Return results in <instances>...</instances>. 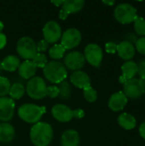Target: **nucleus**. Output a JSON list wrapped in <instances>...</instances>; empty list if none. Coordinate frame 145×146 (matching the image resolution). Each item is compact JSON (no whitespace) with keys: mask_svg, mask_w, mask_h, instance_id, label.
<instances>
[{"mask_svg":"<svg viewBox=\"0 0 145 146\" xmlns=\"http://www.w3.org/2000/svg\"><path fill=\"white\" fill-rule=\"evenodd\" d=\"M53 128L47 122L39 121L34 124L30 131V139L35 146H48L53 139Z\"/></svg>","mask_w":145,"mask_h":146,"instance_id":"obj_1","label":"nucleus"},{"mask_svg":"<svg viewBox=\"0 0 145 146\" xmlns=\"http://www.w3.org/2000/svg\"><path fill=\"white\" fill-rule=\"evenodd\" d=\"M45 79L53 84H60L68 76V69L62 62L50 61L43 68Z\"/></svg>","mask_w":145,"mask_h":146,"instance_id":"obj_2","label":"nucleus"},{"mask_svg":"<svg viewBox=\"0 0 145 146\" xmlns=\"http://www.w3.org/2000/svg\"><path fill=\"white\" fill-rule=\"evenodd\" d=\"M19 117L29 124L39 122L43 115L45 113V107H41L33 104H24L18 109Z\"/></svg>","mask_w":145,"mask_h":146,"instance_id":"obj_3","label":"nucleus"},{"mask_svg":"<svg viewBox=\"0 0 145 146\" xmlns=\"http://www.w3.org/2000/svg\"><path fill=\"white\" fill-rule=\"evenodd\" d=\"M47 85L44 80L40 76H34L28 80L26 86L27 95L33 99L39 100L46 97Z\"/></svg>","mask_w":145,"mask_h":146,"instance_id":"obj_4","label":"nucleus"},{"mask_svg":"<svg viewBox=\"0 0 145 146\" xmlns=\"http://www.w3.org/2000/svg\"><path fill=\"white\" fill-rule=\"evenodd\" d=\"M115 20L121 24H129L138 17L137 9L132 4L122 3L118 4L114 10Z\"/></svg>","mask_w":145,"mask_h":146,"instance_id":"obj_5","label":"nucleus"},{"mask_svg":"<svg viewBox=\"0 0 145 146\" xmlns=\"http://www.w3.org/2000/svg\"><path fill=\"white\" fill-rule=\"evenodd\" d=\"M16 51L21 58L25 60H32L38 53L36 42L31 37H21L16 43Z\"/></svg>","mask_w":145,"mask_h":146,"instance_id":"obj_6","label":"nucleus"},{"mask_svg":"<svg viewBox=\"0 0 145 146\" xmlns=\"http://www.w3.org/2000/svg\"><path fill=\"white\" fill-rule=\"evenodd\" d=\"M123 92L126 98L138 99L145 93V86L140 79L133 78L123 84Z\"/></svg>","mask_w":145,"mask_h":146,"instance_id":"obj_7","label":"nucleus"},{"mask_svg":"<svg viewBox=\"0 0 145 146\" xmlns=\"http://www.w3.org/2000/svg\"><path fill=\"white\" fill-rule=\"evenodd\" d=\"M82 39L80 31L75 27H70L65 30L61 37V44L67 50H72L77 47Z\"/></svg>","mask_w":145,"mask_h":146,"instance_id":"obj_8","label":"nucleus"},{"mask_svg":"<svg viewBox=\"0 0 145 146\" xmlns=\"http://www.w3.org/2000/svg\"><path fill=\"white\" fill-rule=\"evenodd\" d=\"M84 56L85 62H87L95 68H98L102 63L103 58V52L102 48L98 44L91 43L85 46L84 50Z\"/></svg>","mask_w":145,"mask_h":146,"instance_id":"obj_9","label":"nucleus"},{"mask_svg":"<svg viewBox=\"0 0 145 146\" xmlns=\"http://www.w3.org/2000/svg\"><path fill=\"white\" fill-rule=\"evenodd\" d=\"M62 32L60 24L56 21H47L43 27L44 39L48 44H55L61 39Z\"/></svg>","mask_w":145,"mask_h":146,"instance_id":"obj_10","label":"nucleus"},{"mask_svg":"<svg viewBox=\"0 0 145 146\" xmlns=\"http://www.w3.org/2000/svg\"><path fill=\"white\" fill-rule=\"evenodd\" d=\"M63 64L67 69L77 71L80 70L85 63L84 54L80 51H71L64 56Z\"/></svg>","mask_w":145,"mask_h":146,"instance_id":"obj_11","label":"nucleus"},{"mask_svg":"<svg viewBox=\"0 0 145 146\" xmlns=\"http://www.w3.org/2000/svg\"><path fill=\"white\" fill-rule=\"evenodd\" d=\"M85 5L84 0H67L63 2L62 9L59 12V18L62 21L66 20L70 14L80 11Z\"/></svg>","mask_w":145,"mask_h":146,"instance_id":"obj_12","label":"nucleus"},{"mask_svg":"<svg viewBox=\"0 0 145 146\" xmlns=\"http://www.w3.org/2000/svg\"><path fill=\"white\" fill-rule=\"evenodd\" d=\"M15 107V102L10 98H0V121L3 122L9 121L14 116Z\"/></svg>","mask_w":145,"mask_h":146,"instance_id":"obj_13","label":"nucleus"},{"mask_svg":"<svg viewBox=\"0 0 145 146\" xmlns=\"http://www.w3.org/2000/svg\"><path fill=\"white\" fill-rule=\"evenodd\" d=\"M52 116L60 122H68L73 118V110L66 104H57L51 109Z\"/></svg>","mask_w":145,"mask_h":146,"instance_id":"obj_14","label":"nucleus"},{"mask_svg":"<svg viewBox=\"0 0 145 146\" xmlns=\"http://www.w3.org/2000/svg\"><path fill=\"white\" fill-rule=\"evenodd\" d=\"M69 80L74 86L79 89L84 90L85 88L91 86V79L89 75L82 70L73 71L70 74Z\"/></svg>","mask_w":145,"mask_h":146,"instance_id":"obj_15","label":"nucleus"},{"mask_svg":"<svg viewBox=\"0 0 145 146\" xmlns=\"http://www.w3.org/2000/svg\"><path fill=\"white\" fill-rule=\"evenodd\" d=\"M127 104V98L123 92H118L112 94L109 99V108L115 112L122 110Z\"/></svg>","mask_w":145,"mask_h":146,"instance_id":"obj_16","label":"nucleus"},{"mask_svg":"<svg viewBox=\"0 0 145 146\" xmlns=\"http://www.w3.org/2000/svg\"><path fill=\"white\" fill-rule=\"evenodd\" d=\"M122 75L120 77L119 80L121 83L124 84L126 81L135 78L138 74V64L133 61H127L124 62L121 66Z\"/></svg>","mask_w":145,"mask_h":146,"instance_id":"obj_17","label":"nucleus"},{"mask_svg":"<svg viewBox=\"0 0 145 146\" xmlns=\"http://www.w3.org/2000/svg\"><path fill=\"white\" fill-rule=\"evenodd\" d=\"M117 53L123 60H130L135 56V46L128 41H121L117 44Z\"/></svg>","mask_w":145,"mask_h":146,"instance_id":"obj_18","label":"nucleus"},{"mask_svg":"<svg viewBox=\"0 0 145 146\" xmlns=\"http://www.w3.org/2000/svg\"><path fill=\"white\" fill-rule=\"evenodd\" d=\"M36 72L37 67L34 65L32 60H25L20 64L18 68L19 75L25 80H30L34 77Z\"/></svg>","mask_w":145,"mask_h":146,"instance_id":"obj_19","label":"nucleus"},{"mask_svg":"<svg viewBox=\"0 0 145 146\" xmlns=\"http://www.w3.org/2000/svg\"><path fill=\"white\" fill-rule=\"evenodd\" d=\"M79 135L76 130L68 129L65 130L61 136L62 146H79Z\"/></svg>","mask_w":145,"mask_h":146,"instance_id":"obj_20","label":"nucleus"},{"mask_svg":"<svg viewBox=\"0 0 145 146\" xmlns=\"http://www.w3.org/2000/svg\"><path fill=\"white\" fill-rule=\"evenodd\" d=\"M15 135V127L8 123V122H2L0 123V142L3 144L10 143Z\"/></svg>","mask_w":145,"mask_h":146,"instance_id":"obj_21","label":"nucleus"},{"mask_svg":"<svg viewBox=\"0 0 145 146\" xmlns=\"http://www.w3.org/2000/svg\"><path fill=\"white\" fill-rule=\"evenodd\" d=\"M1 63H2L3 70L8 71V72H14L16 69H18L21 64V62H20V59L16 56L9 55L1 61Z\"/></svg>","mask_w":145,"mask_h":146,"instance_id":"obj_22","label":"nucleus"},{"mask_svg":"<svg viewBox=\"0 0 145 146\" xmlns=\"http://www.w3.org/2000/svg\"><path fill=\"white\" fill-rule=\"evenodd\" d=\"M117 122L122 128L126 130H132L137 125L135 117L132 115L128 114V113L121 114L117 118Z\"/></svg>","mask_w":145,"mask_h":146,"instance_id":"obj_23","label":"nucleus"},{"mask_svg":"<svg viewBox=\"0 0 145 146\" xmlns=\"http://www.w3.org/2000/svg\"><path fill=\"white\" fill-rule=\"evenodd\" d=\"M26 92V87L21 84V83H14L11 85L9 95L10 96L11 99H20L21 98Z\"/></svg>","mask_w":145,"mask_h":146,"instance_id":"obj_24","label":"nucleus"},{"mask_svg":"<svg viewBox=\"0 0 145 146\" xmlns=\"http://www.w3.org/2000/svg\"><path fill=\"white\" fill-rule=\"evenodd\" d=\"M66 49L61 44H56L49 50V56L55 61L62 58L65 55Z\"/></svg>","mask_w":145,"mask_h":146,"instance_id":"obj_25","label":"nucleus"},{"mask_svg":"<svg viewBox=\"0 0 145 146\" xmlns=\"http://www.w3.org/2000/svg\"><path fill=\"white\" fill-rule=\"evenodd\" d=\"M58 88L60 91L59 97L61 99L67 100V99L70 98V97H71V86L67 80H63L62 82H61L59 84Z\"/></svg>","mask_w":145,"mask_h":146,"instance_id":"obj_26","label":"nucleus"},{"mask_svg":"<svg viewBox=\"0 0 145 146\" xmlns=\"http://www.w3.org/2000/svg\"><path fill=\"white\" fill-rule=\"evenodd\" d=\"M134 30L135 33L142 37L145 36V19L138 16L134 21Z\"/></svg>","mask_w":145,"mask_h":146,"instance_id":"obj_27","label":"nucleus"},{"mask_svg":"<svg viewBox=\"0 0 145 146\" xmlns=\"http://www.w3.org/2000/svg\"><path fill=\"white\" fill-rule=\"evenodd\" d=\"M32 62L34 63V65L37 67V68H44L46 64L48 63V59H47V56L44 54V53H39L38 52L34 56L33 58L32 59Z\"/></svg>","mask_w":145,"mask_h":146,"instance_id":"obj_28","label":"nucleus"},{"mask_svg":"<svg viewBox=\"0 0 145 146\" xmlns=\"http://www.w3.org/2000/svg\"><path fill=\"white\" fill-rule=\"evenodd\" d=\"M83 94H84L85 99L89 103H94L97 99V92L91 86L85 88L83 90Z\"/></svg>","mask_w":145,"mask_h":146,"instance_id":"obj_29","label":"nucleus"},{"mask_svg":"<svg viewBox=\"0 0 145 146\" xmlns=\"http://www.w3.org/2000/svg\"><path fill=\"white\" fill-rule=\"evenodd\" d=\"M10 86L11 84L9 80L3 76H0V98L5 97L9 94Z\"/></svg>","mask_w":145,"mask_h":146,"instance_id":"obj_30","label":"nucleus"},{"mask_svg":"<svg viewBox=\"0 0 145 146\" xmlns=\"http://www.w3.org/2000/svg\"><path fill=\"white\" fill-rule=\"evenodd\" d=\"M59 88L56 86H47V91H46V96H49L50 98H56L59 97Z\"/></svg>","mask_w":145,"mask_h":146,"instance_id":"obj_31","label":"nucleus"},{"mask_svg":"<svg viewBox=\"0 0 145 146\" xmlns=\"http://www.w3.org/2000/svg\"><path fill=\"white\" fill-rule=\"evenodd\" d=\"M135 49H137L139 53L145 55V36L137 39L135 43Z\"/></svg>","mask_w":145,"mask_h":146,"instance_id":"obj_32","label":"nucleus"},{"mask_svg":"<svg viewBox=\"0 0 145 146\" xmlns=\"http://www.w3.org/2000/svg\"><path fill=\"white\" fill-rule=\"evenodd\" d=\"M138 74L139 75V79L145 86V60H142L138 64Z\"/></svg>","mask_w":145,"mask_h":146,"instance_id":"obj_33","label":"nucleus"},{"mask_svg":"<svg viewBox=\"0 0 145 146\" xmlns=\"http://www.w3.org/2000/svg\"><path fill=\"white\" fill-rule=\"evenodd\" d=\"M36 44H37V50L39 53H44L49 48V44L44 38L39 40L38 43H36Z\"/></svg>","mask_w":145,"mask_h":146,"instance_id":"obj_34","label":"nucleus"},{"mask_svg":"<svg viewBox=\"0 0 145 146\" xmlns=\"http://www.w3.org/2000/svg\"><path fill=\"white\" fill-rule=\"evenodd\" d=\"M105 50L109 54H114L117 51V44L114 42H108L105 44Z\"/></svg>","mask_w":145,"mask_h":146,"instance_id":"obj_35","label":"nucleus"},{"mask_svg":"<svg viewBox=\"0 0 145 146\" xmlns=\"http://www.w3.org/2000/svg\"><path fill=\"white\" fill-rule=\"evenodd\" d=\"M73 118L82 119L85 116V111L82 109H76L73 110Z\"/></svg>","mask_w":145,"mask_h":146,"instance_id":"obj_36","label":"nucleus"},{"mask_svg":"<svg viewBox=\"0 0 145 146\" xmlns=\"http://www.w3.org/2000/svg\"><path fill=\"white\" fill-rule=\"evenodd\" d=\"M137 37H136V35L134 34V33H128V34H126V41H128V42H130V43H132V44H135L136 43V41H137Z\"/></svg>","mask_w":145,"mask_h":146,"instance_id":"obj_37","label":"nucleus"},{"mask_svg":"<svg viewBox=\"0 0 145 146\" xmlns=\"http://www.w3.org/2000/svg\"><path fill=\"white\" fill-rule=\"evenodd\" d=\"M7 43V38L6 35L3 33H0V50H2Z\"/></svg>","mask_w":145,"mask_h":146,"instance_id":"obj_38","label":"nucleus"},{"mask_svg":"<svg viewBox=\"0 0 145 146\" xmlns=\"http://www.w3.org/2000/svg\"><path fill=\"white\" fill-rule=\"evenodd\" d=\"M139 134L145 140V121L142 122L139 127Z\"/></svg>","mask_w":145,"mask_h":146,"instance_id":"obj_39","label":"nucleus"},{"mask_svg":"<svg viewBox=\"0 0 145 146\" xmlns=\"http://www.w3.org/2000/svg\"><path fill=\"white\" fill-rule=\"evenodd\" d=\"M103 3L104 4H106V5H109V6H112V5H114V4L115 3V2L114 0H110V1L103 0Z\"/></svg>","mask_w":145,"mask_h":146,"instance_id":"obj_40","label":"nucleus"},{"mask_svg":"<svg viewBox=\"0 0 145 146\" xmlns=\"http://www.w3.org/2000/svg\"><path fill=\"white\" fill-rule=\"evenodd\" d=\"M63 0H60V1H52L51 3H53V4H55L56 6H57V7H59V6H62V4H63Z\"/></svg>","mask_w":145,"mask_h":146,"instance_id":"obj_41","label":"nucleus"},{"mask_svg":"<svg viewBox=\"0 0 145 146\" xmlns=\"http://www.w3.org/2000/svg\"><path fill=\"white\" fill-rule=\"evenodd\" d=\"M3 27H4V25H3V23L0 21V33H2V30L3 29Z\"/></svg>","mask_w":145,"mask_h":146,"instance_id":"obj_42","label":"nucleus"},{"mask_svg":"<svg viewBox=\"0 0 145 146\" xmlns=\"http://www.w3.org/2000/svg\"><path fill=\"white\" fill-rule=\"evenodd\" d=\"M2 71H3V68H2V63H1V61H0V74H1Z\"/></svg>","mask_w":145,"mask_h":146,"instance_id":"obj_43","label":"nucleus"}]
</instances>
